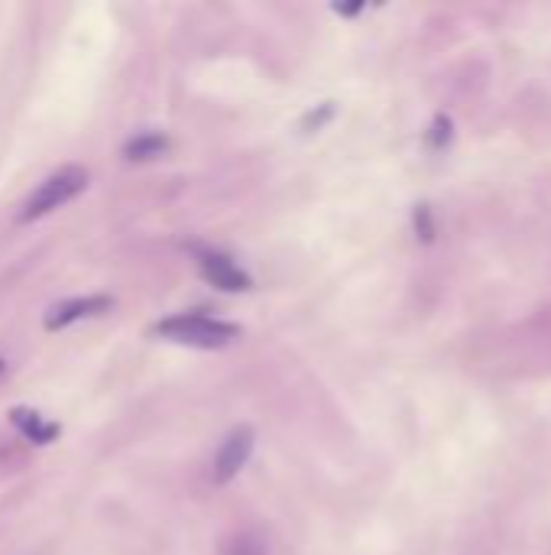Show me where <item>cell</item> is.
Listing matches in <instances>:
<instances>
[{
  "label": "cell",
  "mask_w": 551,
  "mask_h": 555,
  "mask_svg": "<svg viewBox=\"0 0 551 555\" xmlns=\"http://www.w3.org/2000/svg\"><path fill=\"white\" fill-rule=\"evenodd\" d=\"M4 367H7V361H4V358H0V374H4Z\"/></svg>",
  "instance_id": "9"
},
{
  "label": "cell",
  "mask_w": 551,
  "mask_h": 555,
  "mask_svg": "<svg viewBox=\"0 0 551 555\" xmlns=\"http://www.w3.org/2000/svg\"><path fill=\"white\" fill-rule=\"evenodd\" d=\"M198 267H201V276L211 286L224 289V293H244V289H250V276L224 254H201Z\"/></svg>",
  "instance_id": "5"
},
{
  "label": "cell",
  "mask_w": 551,
  "mask_h": 555,
  "mask_svg": "<svg viewBox=\"0 0 551 555\" xmlns=\"http://www.w3.org/2000/svg\"><path fill=\"white\" fill-rule=\"evenodd\" d=\"M221 555H266V543L257 533H234L221 543Z\"/></svg>",
  "instance_id": "8"
},
{
  "label": "cell",
  "mask_w": 551,
  "mask_h": 555,
  "mask_svg": "<svg viewBox=\"0 0 551 555\" xmlns=\"http://www.w3.org/2000/svg\"><path fill=\"white\" fill-rule=\"evenodd\" d=\"M166 150H169V140L163 134H140V137H133L124 147V156L130 163H146V160L163 156Z\"/></svg>",
  "instance_id": "7"
},
{
  "label": "cell",
  "mask_w": 551,
  "mask_h": 555,
  "mask_svg": "<svg viewBox=\"0 0 551 555\" xmlns=\"http://www.w3.org/2000/svg\"><path fill=\"white\" fill-rule=\"evenodd\" d=\"M10 422H13V429L23 432V439L33 445H49V442H56V435H59V422H49L43 413H36L30 406H13Z\"/></svg>",
  "instance_id": "6"
},
{
  "label": "cell",
  "mask_w": 551,
  "mask_h": 555,
  "mask_svg": "<svg viewBox=\"0 0 551 555\" xmlns=\"http://www.w3.org/2000/svg\"><path fill=\"white\" fill-rule=\"evenodd\" d=\"M156 335H163L169 341H179V345H192V348H227L231 341L240 335V328L231 322L211 319V315H172L156 325Z\"/></svg>",
  "instance_id": "2"
},
{
  "label": "cell",
  "mask_w": 551,
  "mask_h": 555,
  "mask_svg": "<svg viewBox=\"0 0 551 555\" xmlns=\"http://www.w3.org/2000/svg\"><path fill=\"white\" fill-rule=\"evenodd\" d=\"M114 306L111 296H78V299H65V302H56L49 312L43 325L49 332H59V328H69L82 319H94V315H104L107 309Z\"/></svg>",
  "instance_id": "4"
},
{
  "label": "cell",
  "mask_w": 551,
  "mask_h": 555,
  "mask_svg": "<svg viewBox=\"0 0 551 555\" xmlns=\"http://www.w3.org/2000/svg\"><path fill=\"white\" fill-rule=\"evenodd\" d=\"M253 429L250 426H240L224 439V445L218 448V458H214V481L227 484L237 478V471L247 465V458L253 452Z\"/></svg>",
  "instance_id": "3"
},
{
  "label": "cell",
  "mask_w": 551,
  "mask_h": 555,
  "mask_svg": "<svg viewBox=\"0 0 551 555\" xmlns=\"http://www.w3.org/2000/svg\"><path fill=\"white\" fill-rule=\"evenodd\" d=\"M88 182H91V176H88L85 166H78V163L59 166L56 173L46 176V179L39 182L36 189L30 192V198H26L23 208H20L17 221H20V224H33V221H39V218L52 215L56 208L69 205L72 198L82 195V192L88 189Z\"/></svg>",
  "instance_id": "1"
}]
</instances>
